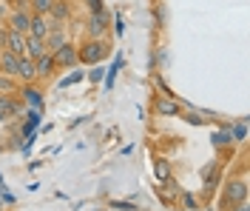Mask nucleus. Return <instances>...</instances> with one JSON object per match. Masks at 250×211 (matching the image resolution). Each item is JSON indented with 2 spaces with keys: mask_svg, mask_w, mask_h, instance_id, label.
Wrapping results in <instances>:
<instances>
[{
  "mask_svg": "<svg viewBox=\"0 0 250 211\" xmlns=\"http://www.w3.org/2000/svg\"><path fill=\"white\" fill-rule=\"evenodd\" d=\"M105 57H108V43L105 40L88 37L83 46H77V63H83V66H97L100 60H105Z\"/></svg>",
  "mask_w": 250,
  "mask_h": 211,
  "instance_id": "nucleus-1",
  "label": "nucleus"
},
{
  "mask_svg": "<svg viewBox=\"0 0 250 211\" xmlns=\"http://www.w3.org/2000/svg\"><path fill=\"white\" fill-rule=\"evenodd\" d=\"M248 200V180L245 177H233L225 183L222 188V209H230L236 203H245Z\"/></svg>",
  "mask_w": 250,
  "mask_h": 211,
  "instance_id": "nucleus-2",
  "label": "nucleus"
},
{
  "mask_svg": "<svg viewBox=\"0 0 250 211\" xmlns=\"http://www.w3.org/2000/svg\"><path fill=\"white\" fill-rule=\"evenodd\" d=\"M51 57H54V66L57 69H71V66H77V46L65 40L60 49L51 51Z\"/></svg>",
  "mask_w": 250,
  "mask_h": 211,
  "instance_id": "nucleus-3",
  "label": "nucleus"
},
{
  "mask_svg": "<svg viewBox=\"0 0 250 211\" xmlns=\"http://www.w3.org/2000/svg\"><path fill=\"white\" fill-rule=\"evenodd\" d=\"M88 37H94V40H105V32H108V12L103 9V12H91V17H88Z\"/></svg>",
  "mask_w": 250,
  "mask_h": 211,
  "instance_id": "nucleus-4",
  "label": "nucleus"
},
{
  "mask_svg": "<svg viewBox=\"0 0 250 211\" xmlns=\"http://www.w3.org/2000/svg\"><path fill=\"white\" fill-rule=\"evenodd\" d=\"M3 49H9V51H15L17 57H23L26 54V34L3 29Z\"/></svg>",
  "mask_w": 250,
  "mask_h": 211,
  "instance_id": "nucleus-5",
  "label": "nucleus"
},
{
  "mask_svg": "<svg viewBox=\"0 0 250 211\" xmlns=\"http://www.w3.org/2000/svg\"><path fill=\"white\" fill-rule=\"evenodd\" d=\"M34 71H37V80H48L54 71H57V66H54V57H51V51H46L43 57H37L34 60Z\"/></svg>",
  "mask_w": 250,
  "mask_h": 211,
  "instance_id": "nucleus-6",
  "label": "nucleus"
},
{
  "mask_svg": "<svg viewBox=\"0 0 250 211\" xmlns=\"http://www.w3.org/2000/svg\"><path fill=\"white\" fill-rule=\"evenodd\" d=\"M48 32H51V20H48V15H31V23H29V34L31 37L46 40Z\"/></svg>",
  "mask_w": 250,
  "mask_h": 211,
  "instance_id": "nucleus-7",
  "label": "nucleus"
},
{
  "mask_svg": "<svg viewBox=\"0 0 250 211\" xmlns=\"http://www.w3.org/2000/svg\"><path fill=\"white\" fill-rule=\"evenodd\" d=\"M29 23H31V12L23 9V12H12L9 15V29L20 34H29Z\"/></svg>",
  "mask_w": 250,
  "mask_h": 211,
  "instance_id": "nucleus-8",
  "label": "nucleus"
},
{
  "mask_svg": "<svg viewBox=\"0 0 250 211\" xmlns=\"http://www.w3.org/2000/svg\"><path fill=\"white\" fill-rule=\"evenodd\" d=\"M15 77H20L23 83H31V80H37V71H34V60L31 57H17V71H15Z\"/></svg>",
  "mask_w": 250,
  "mask_h": 211,
  "instance_id": "nucleus-9",
  "label": "nucleus"
},
{
  "mask_svg": "<svg viewBox=\"0 0 250 211\" xmlns=\"http://www.w3.org/2000/svg\"><path fill=\"white\" fill-rule=\"evenodd\" d=\"M15 114H20V103L12 94H0V120H12Z\"/></svg>",
  "mask_w": 250,
  "mask_h": 211,
  "instance_id": "nucleus-10",
  "label": "nucleus"
},
{
  "mask_svg": "<svg viewBox=\"0 0 250 211\" xmlns=\"http://www.w3.org/2000/svg\"><path fill=\"white\" fill-rule=\"evenodd\" d=\"M15 71H17V54L9 49H0V74L15 77Z\"/></svg>",
  "mask_w": 250,
  "mask_h": 211,
  "instance_id": "nucleus-11",
  "label": "nucleus"
},
{
  "mask_svg": "<svg viewBox=\"0 0 250 211\" xmlns=\"http://www.w3.org/2000/svg\"><path fill=\"white\" fill-rule=\"evenodd\" d=\"M68 15H71L68 0H54V6H51V12H48L51 23H60V26H65V17H68Z\"/></svg>",
  "mask_w": 250,
  "mask_h": 211,
  "instance_id": "nucleus-12",
  "label": "nucleus"
},
{
  "mask_svg": "<svg viewBox=\"0 0 250 211\" xmlns=\"http://www.w3.org/2000/svg\"><path fill=\"white\" fill-rule=\"evenodd\" d=\"M46 40H40V37H31V34H26V57H31V60H37V57H43L46 54Z\"/></svg>",
  "mask_w": 250,
  "mask_h": 211,
  "instance_id": "nucleus-13",
  "label": "nucleus"
},
{
  "mask_svg": "<svg viewBox=\"0 0 250 211\" xmlns=\"http://www.w3.org/2000/svg\"><path fill=\"white\" fill-rule=\"evenodd\" d=\"M156 114H162V117H179L182 109H179V103L171 97H159L156 100Z\"/></svg>",
  "mask_w": 250,
  "mask_h": 211,
  "instance_id": "nucleus-14",
  "label": "nucleus"
},
{
  "mask_svg": "<svg viewBox=\"0 0 250 211\" xmlns=\"http://www.w3.org/2000/svg\"><path fill=\"white\" fill-rule=\"evenodd\" d=\"M54 6V0H29V12L31 15H48Z\"/></svg>",
  "mask_w": 250,
  "mask_h": 211,
  "instance_id": "nucleus-15",
  "label": "nucleus"
},
{
  "mask_svg": "<svg viewBox=\"0 0 250 211\" xmlns=\"http://www.w3.org/2000/svg\"><path fill=\"white\" fill-rule=\"evenodd\" d=\"M228 143H233V134H230V126L213 134V146H228Z\"/></svg>",
  "mask_w": 250,
  "mask_h": 211,
  "instance_id": "nucleus-16",
  "label": "nucleus"
},
{
  "mask_svg": "<svg viewBox=\"0 0 250 211\" xmlns=\"http://www.w3.org/2000/svg\"><path fill=\"white\" fill-rule=\"evenodd\" d=\"M23 97H29V103L34 106V109H40V106H43V97L37 94V89H26V86H23Z\"/></svg>",
  "mask_w": 250,
  "mask_h": 211,
  "instance_id": "nucleus-17",
  "label": "nucleus"
},
{
  "mask_svg": "<svg viewBox=\"0 0 250 211\" xmlns=\"http://www.w3.org/2000/svg\"><path fill=\"white\" fill-rule=\"evenodd\" d=\"M9 92H15V77L0 74V94H9Z\"/></svg>",
  "mask_w": 250,
  "mask_h": 211,
  "instance_id": "nucleus-18",
  "label": "nucleus"
},
{
  "mask_svg": "<svg viewBox=\"0 0 250 211\" xmlns=\"http://www.w3.org/2000/svg\"><path fill=\"white\" fill-rule=\"evenodd\" d=\"M156 177L162 180V183H165V180H171V165H168L165 160L156 163Z\"/></svg>",
  "mask_w": 250,
  "mask_h": 211,
  "instance_id": "nucleus-19",
  "label": "nucleus"
},
{
  "mask_svg": "<svg viewBox=\"0 0 250 211\" xmlns=\"http://www.w3.org/2000/svg\"><path fill=\"white\" fill-rule=\"evenodd\" d=\"M230 134H233V140L242 143V140L248 137V126H245V123H236V126H230Z\"/></svg>",
  "mask_w": 250,
  "mask_h": 211,
  "instance_id": "nucleus-20",
  "label": "nucleus"
},
{
  "mask_svg": "<svg viewBox=\"0 0 250 211\" xmlns=\"http://www.w3.org/2000/svg\"><path fill=\"white\" fill-rule=\"evenodd\" d=\"M12 3V12H23V9H29V0H9Z\"/></svg>",
  "mask_w": 250,
  "mask_h": 211,
  "instance_id": "nucleus-21",
  "label": "nucleus"
},
{
  "mask_svg": "<svg viewBox=\"0 0 250 211\" xmlns=\"http://www.w3.org/2000/svg\"><path fill=\"white\" fill-rule=\"evenodd\" d=\"M111 209L114 211H137V206H131V203H111Z\"/></svg>",
  "mask_w": 250,
  "mask_h": 211,
  "instance_id": "nucleus-22",
  "label": "nucleus"
},
{
  "mask_svg": "<svg viewBox=\"0 0 250 211\" xmlns=\"http://www.w3.org/2000/svg\"><path fill=\"white\" fill-rule=\"evenodd\" d=\"M88 12H103V0H85Z\"/></svg>",
  "mask_w": 250,
  "mask_h": 211,
  "instance_id": "nucleus-23",
  "label": "nucleus"
},
{
  "mask_svg": "<svg viewBox=\"0 0 250 211\" xmlns=\"http://www.w3.org/2000/svg\"><path fill=\"white\" fill-rule=\"evenodd\" d=\"M182 203H185L188 209H196V197L193 194H182Z\"/></svg>",
  "mask_w": 250,
  "mask_h": 211,
  "instance_id": "nucleus-24",
  "label": "nucleus"
},
{
  "mask_svg": "<svg viewBox=\"0 0 250 211\" xmlns=\"http://www.w3.org/2000/svg\"><path fill=\"white\" fill-rule=\"evenodd\" d=\"M228 211H248V200H245V203H236V206H230Z\"/></svg>",
  "mask_w": 250,
  "mask_h": 211,
  "instance_id": "nucleus-25",
  "label": "nucleus"
}]
</instances>
